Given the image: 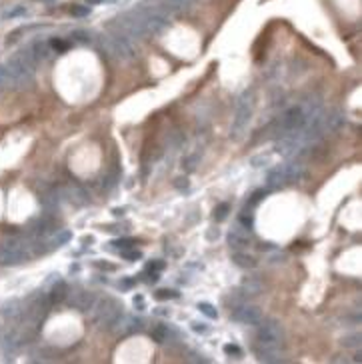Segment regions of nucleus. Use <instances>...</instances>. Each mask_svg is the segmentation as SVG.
<instances>
[{"mask_svg": "<svg viewBox=\"0 0 362 364\" xmlns=\"http://www.w3.org/2000/svg\"><path fill=\"white\" fill-rule=\"evenodd\" d=\"M120 254H122L126 260H130V262H132V260H138V258L142 256L138 250H128V248H126V250H120Z\"/></svg>", "mask_w": 362, "mask_h": 364, "instance_id": "obj_35", "label": "nucleus"}, {"mask_svg": "<svg viewBox=\"0 0 362 364\" xmlns=\"http://www.w3.org/2000/svg\"><path fill=\"white\" fill-rule=\"evenodd\" d=\"M192 328L196 330V332H204V330H206V326H198V324H194Z\"/></svg>", "mask_w": 362, "mask_h": 364, "instance_id": "obj_40", "label": "nucleus"}, {"mask_svg": "<svg viewBox=\"0 0 362 364\" xmlns=\"http://www.w3.org/2000/svg\"><path fill=\"white\" fill-rule=\"evenodd\" d=\"M150 336L154 342H164L168 338V326H164V324H154L152 330H150Z\"/></svg>", "mask_w": 362, "mask_h": 364, "instance_id": "obj_20", "label": "nucleus"}, {"mask_svg": "<svg viewBox=\"0 0 362 364\" xmlns=\"http://www.w3.org/2000/svg\"><path fill=\"white\" fill-rule=\"evenodd\" d=\"M266 184H268V188H272V190L286 186V180H284V174H282V166H274L272 170H268V174H266Z\"/></svg>", "mask_w": 362, "mask_h": 364, "instance_id": "obj_14", "label": "nucleus"}, {"mask_svg": "<svg viewBox=\"0 0 362 364\" xmlns=\"http://www.w3.org/2000/svg\"><path fill=\"white\" fill-rule=\"evenodd\" d=\"M242 296H258L262 292V280L256 276H246L240 282V290Z\"/></svg>", "mask_w": 362, "mask_h": 364, "instance_id": "obj_13", "label": "nucleus"}, {"mask_svg": "<svg viewBox=\"0 0 362 364\" xmlns=\"http://www.w3.org/2000/svg\"><path fill=\"white\" fill-rule=\"evenodd\" d=\"M66 196H68V200H72L74 204L82 206V204H86L88 202V196L84 192V188H80L78 184H70L66 186Z\"/></svg>", "mask_w": 362, "mask_h": 364, "instance_id": "obj_15", "label": "nucleus"}, {"mask_svg": "<svg viewBox=\"0 0 362 364\" xmlns=\"http://www.w3.org/2000/svg\"><path fill=\"white\" fill-rule=\"evenodd\" d=\"M228 212H230V204H228V202L218 204V206L214 208V220H216V222H222V220L228 216Z\"/></svg>", "mask_w": 362, "mask_h": 364, "instance_id": "obj_23", "label": "nucleus"}, {"mask_svg": "<svg viewBox=\"0 0 362 364\" xmlns=\"http://www.w3.org/2000/svg\"><path fill=\"white\" fill-rule=\"evenodd\" d=\"M6 70H8V76H10V88L28 86L32 82V78H34V70H36V60H34V56H32L30 48L18 52V54H14L6 64Z\"/></svg>", "mask_w": 362, "mask_h": 364, "instance_id": "obj_1", "label": "nucleus"}, {"mask_svg": "<svg viewBox=\"0 0 362 364\" xmlns=\"http://www.w3.org/2000/svg\"><path fill=\"white\" fill-rule=\"evenodd\" d=\"M340 344L344 346V348H358V346H360V336H358V334L344 336V338L340 340Z\"/></svg>", "mask_w": 362, "mask_h": 364, "instance_id": "obj_24", "label": "nucleus"}, {"mask_svg": "<svg viewBox=\"0 0 362 364\" xmlns=\"http://www.w3.org/2000/svg\"><path fill=\"white\" fill-rule=\"evenodd\" d=\"M68 42H64V40H60V38H54L52 42H50V48H54L56 52H66L68 50Z\"/></svg>", "mask_w": 362, "mask_h": 364, "instance_id": "obj_30", "label": "nucleus"}, {"mask_svg": "<svg viewBox=\"0 0 362 364\" xmlns=\"http://www.w3.org/2000/svg\"><path fill=\"white\" fill-rule=\"evenodd\" d=\"M154 296H156V300H166V298H176L178 292H174V290H158Z\"/></svg>", "mask_w": 362, "mask_h": 364, "instance_id": "obj_31", "label": "nucleus"}, {"mask_svg": "<svg viewBox=\"0 0 362 364\" xmlns=\"http://www.w3.org/2000/svg\"><path fill=\"white\" fill-rule=\"evenodd\" d=\"M250 242H252L250 228L242 226L240 222L230 228V232H228V244H230V248H234V250H244V248L250 246Z\"/></svg>", "mask_w": 362, "mask_h": 364, "instance_id": "obj_8", "label": "nucleus"}, {"mask_svg": "<svg viewBox=\"0 0 362 364\" xmlns=\"http://www.w3.org/2000/svg\"><path fill=\"white\" fill-rule=\"evenodd\" d=\"M92 308H94V320L106 328H112L122 316V304L116 298H112V296H104V298L96 300Z\"/></svg>", "mask_w": 362, "mask_h": 364, "instance_id": "obj_4", "label": "nucleus"}, {"mask_svg": "<svg viewBox=\"0 0 362 364\" xmlns=\"http://www.w3.org/2000/svg\"><path fill=\"white\" fill-rule=\"evenodd\" d=\"M2 88H10V76H8L6 66H0V90Z\"/></svg>", "mask_w": 362, "mask_h": 364, "instance_id": "obj_27", "label": "nucleus"}, {"mask_svg": "<svg viewBox=\"0 0 362 364\" xmlns=\"http://www.w3.org/2000/svg\"><path fill=\"white\" fill-rule=\"evenodd\" d=\"M252 112H254V94H252V90H246V92H242V96L236 102V114L232 120V132H230L234 140H240L246 134L248 124L252 120Z\"/></svg>", "mask_w": 362, "mask_h": 364, "instance_id": "obj_3", "label": "nucleus"}, {"mask_svg": "<svg viewBox=\"0 0 362 364\" xmlns=\"http://www.w3.org/2000/svg\"><path fill=\"white\" fill-rule=\"evenodd\" d=\"M70 14L72 16H78V18H82V16H88L90 14V8L88 6H82V4H74L70 8Z\"/></svg>", "mask_w": 362, "mask_h": 364, "instance_id": "obj_28", "label": "nucleus"}, {"mask_svg": "<svg viewBox=\"0 0 362 364\" xmlns=\"http://www.w3.org/2000/svg\"><path fill=\"white\" fill-rule=\"evenodd\" d=\"M196 162H198V156L192 154V156L184 158V164H182V166H184L186 172H194V170H196Z\"/></svg>", "mask_w": 362, "mask_h": 364, "instance_id": "obj_29", "label": "nucleus"}, {"mask_svg": "<svg viewBox=\"0 0 362 364\" xmlns=\"http://www.w3.org/2000/svg\"><path fill=\"white\" fill-rule=\"evenodd\" d=\"M282 174L286 184H294V182H300L306 174V166L302 160H290L286 164H282Z\"/></svg>", "mask_w": 362, "mask_h": 364, "instance_id": "obj_9", "label": "nucleus"}, {"mask_svg": "<svg viewBox=\"0 0 362 364\" xmlns=\"http://www.w3.org/2000/svg\"><path fill=\"white\" fill-rule=\"evenodd\" d=\"M44 2H52V0H44Z\"/></svg>", "mask_w": 362, "mask_h": 364, "instance_id": "obj_42", "label": "nucleus"}, {"mask_svg": "<svg viewBox=\"0 0 362 364\" xmlns=\"http://www.w3.org/2000/svg\"><path fill=\"white\" fill-rule=\"evenodd\" d=\"M268 162H270V154H264V152L250 158V164H252V166H256V168H258V166H266Z\"/></svg>", "mask_w": 362, "mask_h": 364, "instance_id": "obj_26", "label": "nucleus"}, {"mask_svg": "<svg viewBox=\"0 0 362 364\" xmlns=\"http://www.w3.org/2000/svg\"><path fill=\"white\" fill-rule=\"evenodd\" d=\"M30 52H32V56H34L36 62H42V60H46L48 56H50V44L42 42V40H36L34 44L30 46Z\"/></svg>", "mask_w": 362, "mask_h": 364, "instance_id": "obj_16", "label": "nucleus"}, {"mask_svg": "<svg viewBox=\"0 0 362 364\" xmlns=\"http://www.w3.org/2000/svg\"><path fill=\"white\" fill-rule=\"evenodd\" d=\"M16 14H24V8H16V10H12V12H8L6 16H16Z\"/></svg>", "mask_w": 362, "mask_h": 364, "instance_id": "obj_39", "label": "nucleus"}, {"mask_svg": "<svg viewBox=\"0 0 362 364\" xmlns=\"http://www.w3.org/2000/svg\"><path fill=\"white\" fill-rule=\"evenodd\" d=\"M48 306H50V298H46L44 294L34 296V298H32V302H30L26 308H22L24 316H26V322H28V324H38V322L46 316Z\"/></svg>", "mask_w": 362, "mask_h": 364, "instance_id": "obj_6", "label": "nucleus"}, {"mask_svg": "<svg viewBox=\"0 0 362 364\" xmlns=\"http://www.w3.org/2000/svg\"><path fill=\"white\" fill-rule=\"evenodd\" d=\"M30 256H34L30 236H10L0 244V264L2 266H16V264L26 262Z\"/></svg>", "mask_w": 362, "mask_h": 364, "instance_id": "obj_2", "label": "nucleus"}, {"mask_svg": "<svg viewBox=\"0 0 362 364\" xmlns=\"http://www.w3.org/2000/svg\"><path fill=\"white\" fill-rule=\"evenodd\" d=\"M264 318V314L258 306H252V304H242L238 306L234 312H232V320L234 322H240V324H248V326H258Z\"/></svg>", "mask_w": 362, "mask_h": 364, "instance_id": "obj_7", "label": "nucleus"}, {"mask_svg": "<svg viewBox=\"0 0 362 364\" xmlns=\"http://www.w3.org/2000/svg\"><path fill=\"white\" fill-rule=\"evenodd\" d=\"M112 328H114V332H118V334H130V332H138V330L142 328V322L138 318H134V316L122 314Z\"/></svg>", "mask_w": 362, "mask_h": 364, "instance_id": "obj_12", "label": "nucleus"}, {"mask_svg": "<svg viewBox=\"0 0 362 364\" xmlns=\"http://www.w3.org/2000/svg\"><path fill=\"white\" fill-rule=\"evenodd\" d=\"M70 238H72V234L68 232V230H60V232H56L54 238H52L50 242H48V244H50V248H54V246H62V244H66Z\"/></svg>", "mask_w": 362, "mask_h": 364, "instance_id": "obj_22", "label": "nucleus"}, {"mask_svg": "<svg viewBox=\"0 0 362 364\" xmlns=\"http://www.w3.org/2000/svg\"><path fill=\"white\" fill-rule=\"evenodd\" d=\"M232 262L236 264V266H240V268H254V266H256V260H254L250 254L242 252V250H234Z\"/></svg>", "mask_w": 362, "mask_h": 364, "instance_id": "obj_19", "label": "nucleus"}, {"mask_svg": "<svg viewBox=\"0 0 362 364\" xmlns=\"http://www.w3.org/2000/svg\"><path fill=\"white\" fill-rule=\"evenodd\" d=\"M256 344H264V346H276L282 348L284 346V328L276 318H268L258 324V332H256Z\"/></svg>", "mask_w": 362, "mask_h": 364, "instance_id": "obj_5", "label": "nucleus"}, {"mask_svg": "<svg viewBox=\"0 0 362 364\" xmlns=\"http://www.w3.org/2000/svg\"><path fill=\"white\" fill-rule=\"evenodd\" d=\"M72 38L78 40V42H90V34H88V32H84V30H76V32H72Z\"/></svg>", "mask_w": 362, "mask_h": 364, "instance_id": "obj_34", "label": "nucleus"}, {"mask_svg": "<svg viewBox=\"0 0 362 364\" xmlns=\"http://www.w3.org/2000/svg\"><path fill=\"white\" fill-rule=\"evenodd\" d=\"M2 312H4V316H8V318H18L20 314H22L20 302H18V300H12L10 304H6V306L2 308Z\"/></svg>", "mask_w": 362, "mask_h": 364, "instance_id": "obj_21", "label": "nucleus"}, {"mask_svg": "<svg viewBox=\"0 0 362 364\" xmlns=\"http://www.w3.org/2000/svg\"><path fill=\"white\" fill-rule=\"evenodd\" d=\"M224 352L228 356H242V348H240V346H236V344H226L224 346Z\"/></svg>", "mask_w": 362, "mask_h": 364, "instance_id": "obj_32", "label": "nucleus"}, {"mask_svg": "<svg viewBox=\"0 0 362 364\" xmlns=\"http://www.w3.org/2000/svg\"><path fill=\"white\" fill-rule=\"evenodd\" d=\"M114 248H118V250H126V248H130L134 244V240H130V238H122V240H114L112 242Z\"/></svg>", "mask_w": 362, "mask_h": 364, "instance_id": "obj_33", "label": "nucleus"}, {"mask_svg": "<svg viewBox=\"0 0 362 364\" xmlns=\"http://www.w3.org/2000/svg\"><path fill=\"white\" fill-rule=\"evenodd\" d=\"M198 310H200L202 314H206L208 318H216V316H218L216 308L212 306V304H208V302H200V304H198Z\"/></svg>", "mask_w": 362, "mask_h": 364, "instance_id": "obj_25", "label": "nucleus"}, {"mask_svg": "<svg viewBox=\"0 0 362 364\" xmlns=\"http://www.w3.org/2000/svg\"><path fill=\"white\" fill-rule=\"evenodd\" d=\"M178 190H186L188 188V180L186 178H176V184H174Z\"/></svg>", "mask_w": 362, "mask_h": 364, "instance_id": "obj_38", "label": "nucleus"}, {"mask_svg": "<svg viewBox=\"0 0 362 364\" xmlns=\"http://www.w3.org/2000/svg\"><path fill=\"white\" fill-rule=\"evenodd\" d=\"M94 302H96V296H94L92 292H88V290H76V292H72V296H70V306H74V308L80 310V312L90 310Z\"/></svg>", "mask_w": 362, "mask_h": 364, "instance_id": "obj_11", "label": "nucleus"}, {"mask_svg": "<svg viewBox=\"0 0 362 364\" xmlns=\"http://www.w3.org/2000/svg\"><path fill=\"white\" fill-rule=\"evenodd\" d=\"M254 352L258 356V360L268 362V364H278L282 362V348H276V346H264V344H254Z\"/></svg>", "mask_w": 362, "mask_h": 364, "instance_id": "obj_10", "label": "nucleus"}, {"mask_svg": "<svg viewBox=\"0 0 362 364\" xmlns=\"http://www.w3.org/2000/svg\"><path fill=\"white\" fill-rule=\"evenodd\" d=\"M162 268H164V262H162V260H154V262L148 264V270H152V272H158V270H162Z\"/></svg>", "mask_w": 362, "mask_h": 364, "instance_id": "obj_37", "label": "nucleus"}, {"mask_svg": "<svg viewBox=\"0 0 362 364\" xmlns=\"http://www.w3.org/2000/svg\"><path fill=\"white\" fill-rule=\"evenodd\" d=\"M88 4H100V2H104V0H86Z\"/></svg>", "mask_w": 362, "mask_h": 364, "instance_id": "obj_41", "label": "nucleus"}, {"mask_svg": "<svg viewBox=\"0 0 362 364\" xmlns=\"http://www.w3.org/2000/svg\"><path fill=\"white\" fill-rule=\"evenodd\" d=\"M262 198H264V190H258V192H254V194H252V198H250V202H248V206H246V208H252L254 204H258V202L262 200Z\"/></svg>", "mask_w": 362, "mask_h": 364, "instance_id": "obj_36", "label": "nucleus"}, {"mask_svg": "<svg viewBox=\"0 0 362 364\" xmlns=\"http://www.w3.org/2000/svg\"><path fill=\"white\" fill-rule=\"evenodd\" d=\"M66 294H68V286H66V282L64 280H58V282L52 286V290H50V302L52 304H60L64 298H66Z\"/></svg>", "mask_w": 362, "mask_h": 364, "instance_id": "obj_17", "label": "nucleus"}, {"mask_svg": "<svg viewBox=\"0 0 362 364\" xmlns=\"http://www.w3.org/2000/svg\"><path fill=\"white\" fill-rule=\"evenodd\" d=\"M344 122V114L340 110H334L330 114H324V126H326V132H332L336 128H340Z\"/></svg>", "mask_w": 362, "mask_h": 364, "instance_id": "obj_18", "label": "nucleus"}]
</instances>
